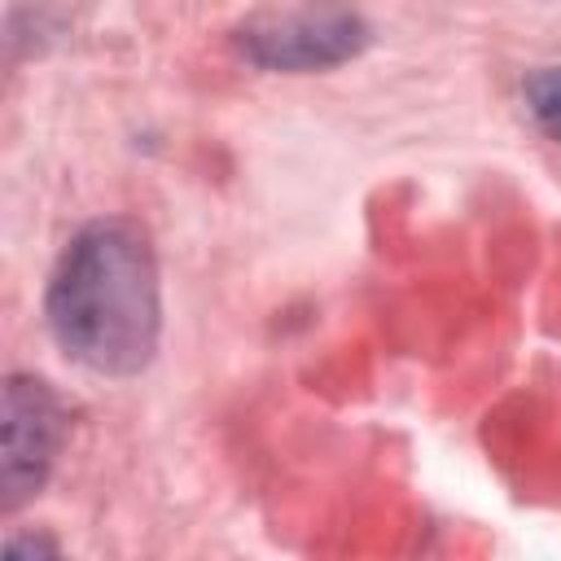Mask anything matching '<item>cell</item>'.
<instances>
[{
    "mask_svg": "<svg viewBox=\"0 0 561 561\" xmlns=\"http://www.w3.org/2000/svg\"><path fill=\"white\" fill-rule=\"evenodd\" d=\"M48 324L75 364L101 377L140 373L162 329L149 237L127 219L88 224L48 280Z\"/></svg>",
    "mask_w": 561,
    "mask_h": 561,
    "instance_id": "cell-1",
    "label": "cell"
},
{
    "mask_svg": "<svg viewBox=\"0 0 561 561\" xmlns=\"http://www.w3.org/2000/svg\"><path fill=\"white\" fill-rule=\"evenodd\" d=\"M66 438V408L39 377L4 381V421H0V508L13 513L26 504Z\"/></svg>",
    "mask_w": 561,
    "mask_h": 561,
    "instance_id": "cell-2",
    "label": "cell"
},
{
    "mask_svg": "<svg viewBox=\"0 0 561 561\" xmlns=\"http://www.w3.org/2000/svg\"><path fill=\"white\" fill-rule=\"evenodd\" d=\"M364 44L368 26L342 4L294 9L241 31V53L263 70H324L355 57Z\"/></svg>",
    "mask_w": 561,
    "mask_h": 561,
    "instance_id": "cell-3",
    "label": "cell"
},
{
    "mask_svg": "<svg viewBox=\"0 0 561 561\" xmlns=\"http://www.w3.org/2000/svg\"><path fill=\"white\" fill-rule=\"evenodd\" d=\"M526 105L535 123L561 145V66H543L526 79Z\"/></svg>",
    "mask_w": 561,
    "mask_h": 561,
    "instance_id": "cell-4",
    "label": "cell"
}]
</instances>
